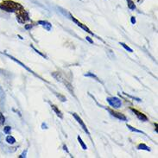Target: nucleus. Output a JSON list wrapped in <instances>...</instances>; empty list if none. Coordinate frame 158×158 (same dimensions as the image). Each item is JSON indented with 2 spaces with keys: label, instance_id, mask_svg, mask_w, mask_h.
I'll return each instance as SVG.
<instances>
[{
  "label": "nucleus",
  "instance_id": "nucleus-1",
  "mask_svg": "<svg viewBox=\"0 0 158 158\" xmlns=\"http://www.w3.org/2000/svg\"><path fill=\"white\" fill-rule=\"evenodd\" d=\"M0 9L6 12H17L24 8L19 3L14 2L12 0H4L0 3Z\"/></svg>",
  "mask_w": 158,
  "mask_h": 158
},
{
  "label": "nucleus",
  "instance_id": "nucleus-2",
  "mask_svg": "<svg viewBox=\"0 0 158 158\" xmlns=\"http://www.w3.org/2000/svg\"><path fill=\"white\" fill-rule=\"evenodd\" d=\"M16 15H17V22L20 23H25L26 22L29 21L30 18H29V13L24 10L22 9L16 12Z\"/></svg>",
  "mask_w": 158,
  "mask_h": 158
},
{
  "label": "nucleus",
  "instance_id": "nucleus-3",
  "mask_svg": "<svg viewBox=\"0 0 158 158\" xmlns=\"http://www.w3.org/2000/svg\"><path fill=\"white\" fill-rule=\"evenodd\" d=\"M107 102L110 104L111 106H113V108H120L122 106V102L121 100L117 98V97H110L106 99Z\"/></svg>",
  "mask_w": 158,
  "mask_h": 158
},
{
  "label": "nucleus",
  "instance_id": "nucleus-4",
  "mask_svg": "<svg viewBox=\"0 0 158 158\" xmlns=\"http://www.w3.org/2000/svg\"><path fill=\"white\" fill-rule=\"evenodd\" d=\"M72 115L74 117V118L77 120V122H78V123H79V124L81 125V127H82V129L85 131V132H87V135H90V132H89V131L87 130V128L86 124H84V122L82 121V119L80 118V116H78L76 113H72Z\"/></svg>",
  "mask_w": 158,
  "mask_h": 158
},
{
  "label": "nucleus",
  "instance_id": "nucleus-5",
  "mask_svg": "<svg viewBox=\"0 0 158 158\" xmlns=\"http://www.w3.org/2000/svg\"><path fill=\"white\" fill-rule=\"evenodd\" d=\"M107 110H108L109 113L113 115V117H117V119H119V120H121V121H126V120H127V117H126L123 113L115 112V111H113V110H111V109H107Z\"/></svg>",
  "mask_w": 158,
  "mask_h": 158
},
{
  "label": "nucleus",
  "instance_id": "nucleus-6",
  "mask_svg": "<svg viewBox=\"0 0 158 158\" xmlns=\"http://www.w3.org/2000/svg\"><path fill=\"white\" fill-rule=\"evenodd\" d=\"M70 17H71V19H72V20H73V21L74 23H76V24H77V25H78L79 27H80L81 29H83L84 30H86L87 32H88V33H89V34H91V35L94 36V34H93V33H92V32L91 31L90 29H88V28H87V27L86 25H84L83 23H81L80 22H79V21H78V20H77V19H76L75 17H73L72 15H70Z\"/></svg>",
  "mask_w": 158,
  "mask_h": 158
},
{
  "label": "nucleus",
  "instance_id": "nucleus-7",
  "mask_svg": "<svg viewBox=\"0 0 158 158\" xmlns=\"http://www.w3.org/2000/svg\"><path fill=\"white\" fill-rule=\"evenodd\" d=\"M131 110L133 112V113H135L136 116L138 117V119H140V120H142V121H147L148 120V117L143 114V113H140V112H138L137 110H136L134 108H131Z\"/></svg>",
  "mask_w": 158,
  "mask_h": 158
},
{
  "label": "nucleus",
  "instance_id": "nucleus-8",
  "mask_svg": "<svg viewBox=\"0 0 158 158\" xmlns=\"http://www.w3.org/2000/svg\"><path fill=\"white\" fill-rule=\"evenodd\" d=\"M5 55H7V56H8V57H9V58H10V59H11V60H12V61H14V62H17V63H18V64H19V65H21V66H22V67H23V68H26V69H27V70H28V71H29V72H30V73H34V74H35V73H34V72H33V71H32V70H31V69H29V68H28V67H27V66H25V65H24V64H23V63H22V62H19V61H17V59H16V58H14V57H13V56H11V55H8V54H5Z\"/></svg>",
  "mask_w": 158,
  "mask_h": 158
},
{
  "label": "nucleus",
  "instance_id": "nucleus-9",
  "mask_svg": "<svg viewBox=\"0 0 158 158\" xmlns=\"http://www.w3.org/2000/svg\"><path fill=\"white\" fill-rule=\"evenodd\" d=\"M38 23L41 24L42 26H43V27L45 28V29H47L48 31H50V29H51V24L48 23V22H46V21H39Z\"/></svg>",
  "mask_w": 158,
  "mask_h": 158
},
{
  "label": "nucleus",
  "instance_id": "nucleus-10",
  "mask_svg": "<svg viewBox=\"0 0 158 158\" xmlns=\"http://www.w3.org/2000/svg\"><path fill=\"white\" fill-rule=\"evenodd\" d=\"M51 107H52V110H54L55 111V113L57 114V116L60 117V118H63V115H62V112L57 108V106H55V105H52L51 106Z\"/></svg>",
  "mask_w": 158,
  "mask_h": 158
},
{
  "label": "nucleus",
  "instance_id": "nucleus-11",
  "mask_svg": "<svg viewBox=\"0 0 158 158\" xmlns=\"http://www.w3.org/2000/svg\"><path fill=\"white\" fill-rule=\"evenodd\" d=\"M137 149L138 150H147V151H150V148L148 147L146 144L144 143H140L138 146H137Z\"/></svg>",
  "mask_w": 158,
  "mask_h": 158
},
{
  "label": "nucleus",
  "instance_id": "nucleus-12",
  "mask_svg": "<svg viewBox=\"0 0 158 158\" xmlns=\"http://www.w3.org/2000/svg\"><path fill=\"white\" fill-rule=\"evenodd\" d=\"M6 142L10 144H14L16 143V139L12 136H7L6 137Z\"/></svg>",
  "mask_w": 158,
  "mask_h": 158
},
{
  "label": "nucleus",
  "instance_id": "nucleus-13",
  "mask_svg": "<svg viewBox=\"0 0 158 158\" xmlns=\"http://www.w3.org/2000/svg\"><path fill=\"white\" fill-rule=\"evenodd\" d=\"M127 4H128V7L130 8V10H134L136 9L135 3H134V2L132 0H127Z\"/></svg>",
  "mask_w": 158,
  "mask_h": 158
},
{
  "label": "nucleus",
  "instance_id": "nucleus-14",
  "mask_svg": "<svg viewBox=\"0 0 158 158\" xmlns=\"http://www.w3.org/2000/svg\"><path fill=\"white\" fill-rule=\"evenodd\" d=\"M77 138H78V141H79V143H80V145H81L82 149L86 150L87 149V145H86V144L84 143V142H83V140L81 139V137H80V136H78V137H77Z\"/></svg>",
  "mask_w": 158,
  "mask_h": 158
},
{
  "label": "nucleus",
  "instance_id": "nucleus-15",
  "mask_svg": "<svg viewBox=\"0 0 158 158\" xmlns=\"http://www.w3.org/2000/svg\"><path fill=\"white\" fill-rule=\"evenodd\" d=\"M127 128H129L131 131H135V132H137V133H142V134H144V132H143L142 131H139V130L136 129V128L132 127V126H131V125H130V124H127Z\"/></svg>",
  "mask_w": 158,
  "mask_h": 158
},
{
  "label": "nucleus",
  "instance_id": "nucleus-16",
  "mask_svg": "<svg viewBox=\"0 0 158 158\" xmlns=\"http://www.w3.org/2000/svg\"><path fill=\"white\" fill-rule=\"evenodd\" d=\"M119 44L122 46V47H123V48H124V49H126L127 51H129V52H131V53H132V52H133L132 48H130L129 46H127L126 44H125V43H119Z\"/></svg>",
  "mask_w": 158,
  "mask_h": 158
},
{
  "label": "nucleus",
  "instance_id": "nucleus-17",
  "mask_svg": "<svg viewBox=\"0 0 158 158\" xmlns=\"http://www.w3.org/2000/svg\"><path fill=\"white\" fill-rule=\"evenodd\" d=\"M10 131H11V127H10V126H5V127L3 128V132H4L5 134H10Z\"/></svg>",
  "mask_w": 158,
  "mask_h": 158
},
{
  "label": "nucleus",
  "instance_id": "nucleus-18",
  "mask_svg": "<svg viewBox=\"0 0 158 158\" xmlns=\"http://www.w3.org/2000/svg\"><path fill=\"white\" fill-rule=\"evenodd\" d=\"M5 123V117L3 115V113H0V125H3Z\"/></svg>",
  "mask_w": 158,
  "mask_h": 158
},
{
  "label": "nucleus",
  "instance_id": "nucleus-19",
  "mask_svg": "<svg viewBox=\"0 0 158 158\" xmlns=\"http://www.w3.org/2000/svg\"><path fill=\"white\" fill-rule=\"evenodd\" d=\"M85 76H91V77H92V78H95L98 81H100L99 79H98V77L97 76H95L94 74H92V73H87V74H85Z\"/></svg>",
  "mask_w": 158,
  "mask_h": 158
},
{
  "label": "nucleus",
  "instance_id": "nucleus-20",
  "mask_svg": "<svg viewBox=\"0 0 158 158\" xmlns=\"http://www.w3.org/2000/svg\"><path fill=\"white\" fill-rule=\"evenodd\" d=\"M31 48H33V49H34V50H35V51L36 52V53H38L39 55H41L42 56H43V57H46V56H45V55H43V54H42V53H41L40 51H38V50H37V49H36V48H35V47H34V46H33V45H31Z\"/></svg>",
  "mask_w": 158,
  "mask_h": 158
},
{
  "label": "nucleus",
  "instance_id": "nucleus-21",
  "mask_svg": "<svg viewBox=\"0 0 158 158\" xmlns=\"http://www.w3.org/2000/svg\"><path fill=\"white\" fill-rule=\"evenodd\" d=\"M32 27H33L32 24H26L24 28H25V29H31Z\"/></svg>",
  "mask_w": 158,
  "mask_h": 158
},
{
  "label": "nucleus",
  "instance_id": "nucleus-22",
  "mask_svg": "<svg viewBox=\"0 0 158 158\" xmlns=\"http://www.w3.org/2000/svg\"><path fill=\"white\" fill-rule=\"evenodd\" d=\"M26 154H27V150H25V151H24V152H23V154H22V155H21V156H20V157H20V158L26 157Z\"/></svg>",
  "mask_w": 158,
  "mask_h": 158
},
{
  "label": "nucleus",
  "instance_id": "nucleus-23",
  "mask_svg": "<svg viewBox=\"0 0 158 158\" xmlns=\"http://www.w3.org/2000/svg\"><path fill=\"white\" fill-rule=\"evenodd\" d=\"M86 39H87V41H88L90 43H93V41L91 39V37H89V36H87V37H86Z\"/></svg>",
  "mask_w": 158,
  "mask_h": 158
},
{
  "label": "nucleus",
  "instance_id": "nucleus-24",
  "mask_svg": "<svg viewBox=\"0 0 158 158\" xmlns=\"http://www.w3.org/2000/svg\"><path fill=\"white\" fill-rule=\"evenodd\" d=\"M131 23H132V24H135L136 23L135 17H131Z\"/></svg>",
  "mask_w": 158,
  "mask_h": 158
},
{
  "label": "nucleus",
  "instance_id": "nucleus-25",
  "mask_svg": "<svg viewBox=\"0 0 158 158\" xmlns=\"http://www.w3.org/2000/svg\"><path fill=\"white\" fill-rule=\"evenodd\" d=\"M63 148H64V150H66V151H67V152L68 153V148H67V146H65V145H64V146H63Z\"/></svg>",
  "mask_w": 158,
  "mask_h": 158
}]
</instances>
